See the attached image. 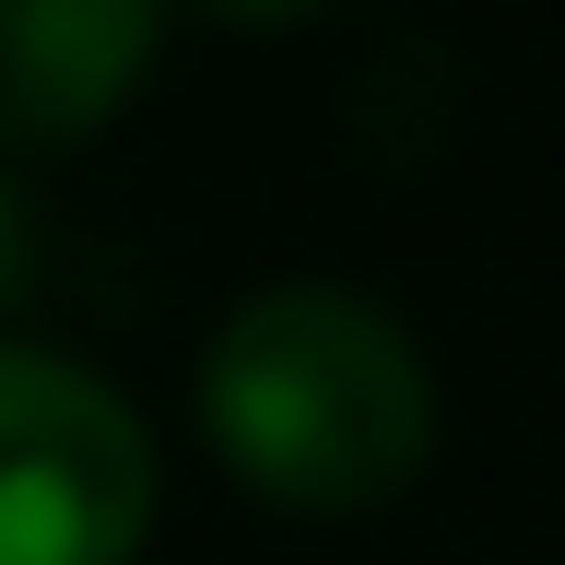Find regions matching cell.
Instances as JSON below:
<instances>
[{"label":"cell","instance_id":"cell-1","mask_svg":"<svg viewBox=\"0 0 565 565\" xmlns=\"http://www.w3.org/2000/svg\"><path fill=\"white\" fill-rule=\"evenodd\" d=\"M201 424L224 471L295 519H365L436 459V365L353 282H259L201 353Z\"/></svg>","mask_w":565,"mask_h":565},{"label":"cell","instance_id":"cell-2","mask_svg":"<svg viewBox=\"0 0 565 565\" xmlns=\"http://www.w3.org/2000/svg\"><path fill=\"white\" fill-rule=\"evenodd\" d=\"M166 471L95 365L0 342V565H130Z\"/></svg>","mask_w":565,"mask_h":565},{"label":"cell","instance_id":"cell-3","mask_svg":"<svg viewBox=\"0 0 565 565\" xmlns=\"http://www.w3.org/2000/svg\"><path fill=\"white\" fill-rule=\"evenodd\" d=\"M166 0H0V141H83L141 95Z\"/></svg>","mask_w":565,"mask_h":565},{"label":"cell","instance_id":"cell-4","mask_svg":"<svg viewBox=\"0 0 565 565\" xmlns=\"http://www.w3.org/2000/svg\"><path fill=\"white\" fill-rule=\"evenodd\" d=\"M24 247H35V224H24V201H12V177H0V307L24 295Z\"/></svg>","mask_w":565,"mask_h":565},{"label":"cell","instance_id":"cell-5","mask_svg":"<svg viewBox=\"0 0 565 565\" xmlns=\"http://www.w3.org/2000/svg\"><path fill=\"white\" fill-rule=\"evenodd\" d=\"M224 24H295V12H330V0H212Z\"/></svg>","mask_w":565,"mask_h":565}]
</instances>
